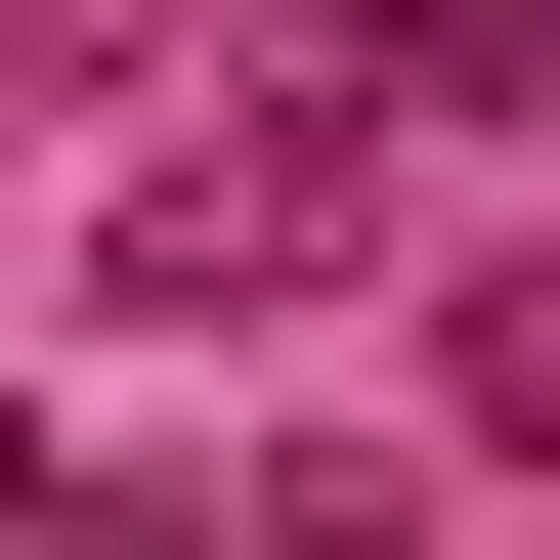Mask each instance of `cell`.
I'll return each instance as SVG.
<instances>
[{"label":"cell","instance_id":"cell-1","mask_svg":"<svg viewBox=\"0 0 560 560\" xmlns=\"http://www.w3.org/2000/svg\"><path fill=\"white\" fill-rule=\"evenodd\" d=\"M475 431H560V259H517V302H475Z\"/></svg>","mask_w":560,"mask_h":560}]
</instances>
